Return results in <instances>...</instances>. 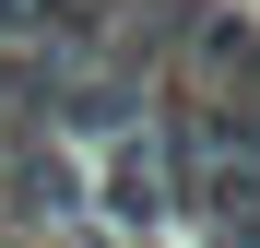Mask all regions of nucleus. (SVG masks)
<instances>
[{
	"label": "nucleus",
	"instance_id": "f257e3e1",
	"mask_svg": "<svg viewBox=\"0 0 260 248\" xmlns=\"http://www.w3.org/2000/svg\"><path fill=\"white\" fill-rule=\"evenodd\" d=\"M95 201H107L118 225H154V213H166V142H154V130H118L107 189H95Z\"/></svg>",
	"mask_w": 260,
	"mask_h": 248
},
{
	"label": "nucleus",
	"instance_id": "f03ea898",
	"mask_svg": "<svg viewBox=\"0 0 260 248\" xmlns=\"http://www.w3.org/2000/svg\"><path fill=\"white\" fill-rule=\"evenodd\" d=\"M0 201H12V213H71V165H59V142H24L12 165H0Z\"/></svg>",
	"mask_w": 260,
	"mask_h": 248
},
{
	"label": "nucleus",
	"instance_id": "7ed1b4c3",
	"mask_svg": "<svg viewBox=\"0 0 260 248\" xmlns=\"http://www.w3.org/2000/svg\"><path fill=\"white\" fill-rule=\"evenodd\" d=\"M24 24H36V36H59V48L83 59V48L118 24V0H24Z\"/></svg>",
	"mask_w": 260,
	"mask_h": 248
},
{
	"label": "nucleus",
	"instance_id": "20e7f679",
	"mask_svg": "<svg viewBox=\"0 0 260 248\" xmlns=\"http://www.w3.org/2000/svg\"><path fill=\"white\" fill-rule=\"evenodd\" d=\"M12 36H36V24H24V0H0V48H12Z\"/></svg>",
	"mask_w": 260,
	"mask_h": 248
}]
</instances>
